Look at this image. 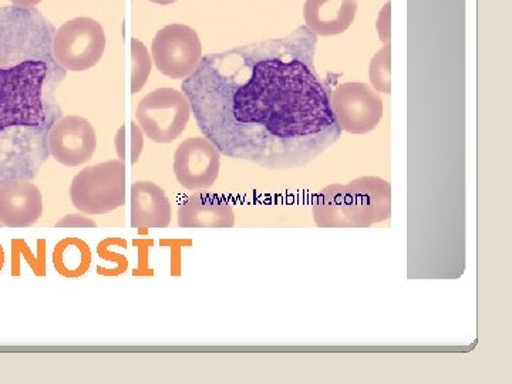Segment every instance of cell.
<instances>
[{
  "instance_id": "cell-1",
  "label": "cell",
  "mask_w": 512,
  "mask_h": 384,
  "mask_svg": "<svg viewBox=\"0 0 512 384\" xmlns=\"http://www.w3.org/2000/svg\"><path fill=\"white\" fill-rule=\"evenodd\" d=\"M306 26L201 57L181 84L202 136L266 170L303 168L342 137Z\"/></svg>"
},
{
  "instance_id": "cell-17",
  "label": "cell",
  "mask_w": 512,
  "mask_h": 384,
  "mask_svg": "<svg viewBox=\"0 0 512 384\" xmlns=\"http://www.w3.org/2000/svg\"><path fill=\"white\" fill-rule=\"evenodd\" d=\"M151 56L147 47L138 39H131V93L137 94L146 86L151 74Z\"/></svg>"
},
{
  "instance_id": "cell-22",
  "label": "cell",
  "mask_w": 512,
  "mask_h": 384,
  "mask_svg": "<svg viewBox=\"0 0 512 384\" xmlns=\"http://www.w3.org/2000/svg\"><path fill=\"white\" fill-rule=\"evenodd\" d=\"M130 144L127 137V128L126 126H121L119 130H117L116 137H114V146H116L117 156H119L120 161H126L127 157V146Z\"/></svg>"
},
{
  "instance_id": "cell-16",
  "label": "cell",
  "mask_w": 512,
  "mask_h": 384,
  "mask_svg": "<svg viewBox=\"0 0 512 384\" xmlns=\"http://www.w3.org/2000/svg\"><path fill=\"white\" fill-rule=\"evenodd\" d=\"M370 83L376 92L392 93V46L384 45L373 56L369 69Z\"/></svg>"
},
{
  "instance_id": "cell-10",
  "label": "cell",
  "mask_w": 512,
  "mask_h": 384,
  "mask_svg": "<svg viewBox=\"0 0 512 384\" xmlns=\"http://www.w3.org/2000/svg\"><path fill=\"white\" fill-rule=\"evenodd\" d=\"M97 148L96 130L79 116L56 120L47 134V151L57 163L80 167L92 160Z\"/></svg>"
},
{
  "instance_id": "cell-15",
  "label": "cell",
  "mask_w": 512,
  "mask_h": 384,
  "mask_svg": "<svg viewBox=\"0 0 512 384\" xmlns=\"http://www.w3.org/2000/svg\"><path fill=\"white\" fill-rule=\"evenodd\" d=\"M92 259V249L80 238H64L53 251V265L64 278L76 279L86 275Z\"/></svg>"
},
{
  "instance_id": "cell-24",
  "label": "cell",
  "mask_w": 512,
  "mask_h": 384,
  "mask_svg": "<svg viewBox=\"0 0 512 384\" xmlns=\"http://www.w3.org/2000/svg\"><path fill=\"white\" fill-rule=\"evenodd\" d=\"M148 2L156 3V5H171V3H175L177 0H148Z\"/></svg>"
},
{
  "instance_id": "cell-26",
  "label": "cell",
  "mask_w": 512,
  "mask_h": 384,
  "mask_svg": "<svg viewBox=\"0 0 512 384\" xmlns=\"http://www.w3.org/2000/svg\"><path fill=\"white\" fill-rule=\"evenodd\" d=\"M2 227H3V224H2V222H0V228H2Z\"/></svg>"
},
{
  "instance_id": "cell-4",
  "label": "cell",
  "mask_w": 512,
  "mask_h": 384,
  "mask_svg": "<svg viewBox=\"0 0 512 384\" xmlns=\"http://www.w3.org/2000/svg\"><path fill=\"white\" fill-rule=\"evenodd\" d=\"M127 170L120 160L90 165L73 178L70 200L83 214L103 215L126 204Z\"/></svg>"
},
{
  "instance_id": "cell-5",
  "label": "cell",
  "mask_w": 512,
  "mask_h": 384,
  "mask_svg": "<svg viewBox=\"0 0 512 384\" xmlns=\"http://www.w3.org/2000/svg\"><path fill=\"white\" fill-rule=\"evenodd\" d=\"M191 104L183 92L163 87L148 93L138 103L137 121L150 140L173 143L184 133L191 119Z\"/></svg>"
},
{
  "instance_id": "cell-9",
  "label": "cell",
  "mask_w": 512,
  "mask_h": 384,
  "mask_svg": "<svg viewBox=\"0 0 512 384\" xmlns=\"http://www.w3.org/2000/svg\"><path fill=\"white\" fill-rule=\"evenodd\" d=\"M220 168L221 153L208 138H187L175 151V178L187 190H208L220 177Z\"/></svg>"
},
{
  "instance_id": "cell-19",
  "label": "cell",
  "mask_w": 512,
  "mask_h": 384,
  "mask_svg": "<svg viewBox=\"0 0 512 384\" xmlns=\"http://www.w3.org/2000/svg\"><path fill=\"white\" fill-rule=\"evenodd\" d=\"M144 150V133L136 121L130 124V154L131 164L136 165Z\"/></svg>"
},
{
  "instance_id": "cell-2",
  "label": "cell",
  "mask_w": 512,
  "mask_h": 384,
  "mask_svg": "<svg viewBox=\"0 0 512 384\" xmlns=\"http://www.w3.org/2000/svg\"><path fill=\"white\" fill-rule=\"evenodd\" d=\"M56 28L36 8H0V140L13 131L49 134L46 89L66 70L53 55Z\"/></svg>"
},
{
  "instance_id": "cell-14",
  "label": "cell",
  "mask_w": 512,
  "mask_h": 384,
  "mask_svg": "<svg viewBox=\"0 0 512 384\" xmlns=\"http://www.w3.org/2000/svg\"><path fill=\"white\" fill-rule=\"evenodd\" d=\"M131 227L167 228L171 224V202L163 188L150 181L131 185Z\"/></svg>"
},
{
  "instance_id": "cell-18",
  "label": "cell",
  "mask_w": 512,
  "mask_h": 384,
  "mask_svg": "<svg viewBox=\"0 0 512 384\" xmlns=\"http://www.w3.org/2000/svg\"><path fill=\"white\" fill-rule=\"evenodd\" d=\"M392 2H387L380 10L376 20L377 35L384 45H390V37H392Z\"/></svg>"
},
{
  "instance_id": "cell-7",
  "label": "cell",
  "mask_w": 512,
  "mask_h": 384,
  "mask_svg": "<svg viewBox=\"0 0 512 384\" xmlns=\"http://www.w3.org/2000/svg\"><path fill=\"white\" fill-rule=\"evenodd\" d=\"M151 53L158 72L170 79L185 80L200 63V36L190 26L173 23L158 30L151 45Z\"/></svg>"
},
{
  "instance_id": "cell-13",
  "label": "cell",
  "mask_w": 512,
  "mask_h": 384,
  "mask_svg": "<svg viewBox=\"0 0 512 384\" xmlns=\"http://www.w3.org/2000/svg\"><path fill=\"white\" fill-rule=\"evenodd\" d=\"M356 0H306L303 18L306 28L320 37L342 35L355 22Z\"/></svg>"
},
{
  "instance_id": "cell-23",
  "label": "cell",
  "mask_w": 512,
  "mask_h": 384,
  "mask_svg": "<svg viewBox=\"0 0 512 384\" xmlns=\"http://www.w3.org/2000/svg\"><path fill=\"white\" fill-rule=\"evenodd\" d=\"M13 6H19V8H36L42 0H10Z\"/></svg>"
},
{
  "instance_id": "cell-12",
  "label": "cell",
  "mask_w": 512,
  "mask_h": 384,
  "mask_svg": "<svg viewBox=\"0 0 512 384\" xmlns=\"http://www.w3.org/2000/svg\"><path fill=\"white\" fill-rule=\"evenodd\" d=\"M235 212L225 198L194 194L178 208V227L194 229L232 228Z\"/></svg>"
},
{
  "instance_id": "cell-25",
  "label": "cell",
  "mask_w": 512,
  "mask_h": 384,
  "mask_svg": "<svg viewBox=\"0 0 512 384\" xmlns=\"http://www.w3.org/2000/svg\"><path fill=\"white\" fill-rule=\"evenodd\" d=\"M3 264H5V252H3L2 245H0V271H2Z\"/></svg>"
},
{
  "instance_id": "cell-21",
  "label": "cell",
  "mask_w": 512,
  "mask_h": 384,
  "mask_svg": "<svg viewBox=\"0 0 512 384\" xmlns=\"http://www.w3.org/2000/svg\"><path fill=\"white\" fill-rule=\"evenodd\" d=\"M99 255L100 258L106 259V261L117 262V265L120 266L121 271H127L128 261L126 256L119 254V252L110 251L109 247H107V242H101L99 245Z\"/></svg>"
},
{
  "instance_id": "cell-8",
  "label": "cell",
  "mask_w": 512,
  "mask_h": 384,
  "mask_svg": "<svg viewBox=\"0 0 512 384\" xmlns=\"http://www.w3.org/2000/svg\"><path fill=\"white\" fill-rule=\"evenodd\" d=\"M330 104L340 130L349 134L370 133L382 121V97L369 84H340L330 93Z\"/></svg>"
},
{
  "instance_id": "cell-11",
  "label": "cell",
  "mask_w": 512,
  "mask_h": 384,
  "mask_svg": "<svg viewBox=\"0 0 512 384\" xmlns=\"http://www.w3.org/2000/svg\"><path fill=\"white\" fill-rule=\"evenodd\" d=\"M42 214V192L35 184L16 180L0 185V222L5 227H30Z\"/></svg>"
},
{
  "instance_id": "cell-6",
  "label": "cell",
  "mask_w": 512,
  "mask_h": 384,
  "mask_svg": "<svg viewBox=\"0 0 512 384\" xmlns=\"http://www.w3.org/2000/svg\"><path fill=\"white\" fill-rule=\"evenodd\" d=\"M106 50L103 26L92 18H76L63 23L53 37L56 62L69 72H84L100 62Z\"/></svg>"
},
{
  "instance_id": "cell-20",
  "label": "cell",
  "mask_w": 512,
  "mask_h": 384,
  "mask_svg": "<svg viewBox=\"0 0 512 384\" xmlns=\"http://www.w3.org/2000/svg\"><path fill=\"white\" fill-rule=\"evenodd\" d=\"M56 228H97V224L86 215L69 214L56 222Z\"/></svg>"
},
{
  "instance_id": "cell-3",
  "label": "cell",
  "mask_w": 512,
  "mask_h": 384,
  "mask_svg": "<svg viewBox=\"0 0 512 384\" xmlns=\"http://www.w3.org/2000/svg\"><path fill=\"white\" fill-rule=\"evenodd\" d=\"M319 228H370L392 217V185L380 177H360L323 188L312 208Z\"/></svg>"
}]
</instances>
